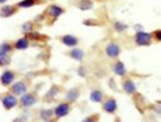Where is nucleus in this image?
Here are the masks:
<instances>
[{
	"instance_id": "1",
	"label": "nucleus",
	"mask_w": 161,
	"mask_h": 122,
	"mask_svg": "<svg viewBox=\"0 0 161 122\" xmlns=\"http://www.w3.org/2000/svg\"><path fill=\"white\" fill-rule=\"evenodd\" d=\"M65 11H67V10H65L63 6H58V4H56V3L49 4L47 8H46L45 13H43L46 15V24H47V25H53L63 14H65Z\"/></svg>"
},
{
	"instance_id": "2",
	"label": "nucleus",
	"mask_w": 161,
	"mask_h": 122,
	"mask_svg": "<svg viewBox=\"0 0 161 122\" xmlns=\"http://www.w3.org/2000/svg\"><path fill=\"white\" fill-rule=\"evenodd\" d=\"M39 101V95L36 90L27 92L25 95L18 97V107L20 108H31L32 106H35Z\"/></svg>"
},
{
	"instance_id": "3",
	"label": "nucleus",
	"mask_w": 161,
	"mask_h": 122,
	"mask_svg": "<svg viewBox=\"0 0 161 122\" xmlns=\"http://www.w3.org/2000/svg\"><path fill=\"white\" fill-rule=\"evenodd\" d=\"M7 89H9V92L13 93L14 96L21 97L22 95H25L27 92H29V89H31V81H29V79L15 81L13 85H11L10 87H7Z\"/></svg>"
},
{
	"instance_id": "4",
	"label": "nucleus",
	"mask_w": 161,
	"mask_h": 122,
	"mask_svg": "<svg viewBox=\"0 0 161 122\" xmlns=\"http://www.w3.org/2000/svg\"><path fill=\"white\" fill-rule=\"evenodd\" d=\"M0 103L6 111H11L15 107H18V97L7 90V92L0 93Z\"/></svg>"
},
{
	"instance_id": "5",
	"label": "nucleus",
	"mask_w": 161,
	"mask_h": 122,
	"mask_svg": "<svg viewBox=\"0 0 161 122\" xmlns=\"http://www.w3.org/2000/svg\"><path fill=\"white\" fill-rule=\"evenodd\" d=\"M134 43L137 47H147L151 46L154 42H153V36H151V32H145V31H139L134 35Z\"/></svg>"
},
{
	"instance_id": "6",
	"label": "nucleus",
	"mask_w": 161,
	"mask_h": 122,
	"mask_svg": "<svg viewBox=\"0 0 161 122\" xmlns=\"http://www.w3.org/2000/svg\"><path fill=\"white\" fill-rule=\"evenodd\" d=\"M72 108H74V104H72V103H69V101H67V100L60 101V103H57V104L53 107L54 117H56L57 119L64 118V117H67L68 114L72 111Z\"/></svg>"
},
{
	"instance_id": "7",
	"label": "nucleus",
	"mask_w": 161,
	"mask_h": 122,
	"mask_svg": "<svg viewBox=\"0 0 161 122\" xmlns=\"http://www.w3.org/2000/svg\"><path fill=\"white\" fill-rule=\"evenodd\" d=\"M18 76H20V72H17L15 69H4L0 75V85L3 87H10L18 79Z\"/></svg>"
},
{
	"instance_id": "8",
	"label": "nucleus",
	"mask_w": 161,
	"mask_h": 122,
	"mask_svg": "<svg viewBox=\"0 0 161 122\" xmlns=\"http://www.w3.org/2000/svg\"><path fill=\"white\" fill-rule=\"evenodd\" d=\"M101 104V110L106 112V114H110V115H115L117 111H118V103L117 100L113 97V96H107L103 99V101L100 103Z\"/></svg>"
},
{
	"instance_id": "9",
	"label": "nucleus",
	"mask_w": 161,
	"mask_h": 122,
	"mask_svg": "<svg viewBox=\"0 0 161 122\" xmlns=\"http://www.w3.org/2000/svg\"><path fill=\"white\" fill-rule=\"evenodd\" d=\"M104 53L107 55L108 58H111V60H115V58H118L122 53V47H121V44L118 43L117 40H110L104 46Z\"/></svg>"
},
{
	"instance_id": "10",
	"label": "nucleus",
	"mask_w": 161,
	"mask_h": 122,
	"mask_svg": "<svg viewBox=\"0 0 161 122\" xmlns=\"http://www.w3.org/2000/svg\"><path fill=\"white\" fill-rule=\"evenodd\" d=\"M121 87L128 96H132L136 93V83L129 75H125L121 78Z\"/></svg>"
},
{
	"instance_id": "11",
	"label": "nucleus",
	"mask_w": 161,
	"mask_h": 122,
	"mask_svg": "<svg viewBox=\"0 0 161 122\" xmlns=\"http://www.w3.org/2000/svg\"><path fill=\"white\" fill-rule=\"evenodd\" d=\"M60 43H63L64 46H67L69 49H74V47H77L78 44H79L80 39L78 36H75V35H69V33H65V35H61V36H58L57 38Z\"/></svg>"
},
{
	"instance_id": "12",
	"label": "nucleus",
	"mask_w": 161,
	"mask_h": 122,
	"mask_svg": "<svg viewBox=\"0 0 161 122\" xmlns=\"http://www.w3.org/2000/svg\"><path fill=\"white\" fill-rule=\"evenodd\" d=\"M111 71L114 72V75H117V76H120V78L128 75L126 67H125V64L121 61L120 58H115V60L111 63Z\"/></svg>"
},
{
	"instance_id": "13",
	"label": "nucleus",
	"mask_w": 161,
	"mask_h": 122,
	"mask_svg": "<svg viewBox=\"0 0 161 122\" xmlns=\"http://www.w3.org/2000/svg\"><path fill=\"white\" fill-rule=\"evenodd\" d=\"M20 11L17 4H3L0 6V18H10Z\"/></svg>"
},
{
	"instance_id": "14",
	"label": "nucleus",
	"mask_w": 161,
	"mask_h": 122,
	"mask_svg": "<svg viewBox=\"0 0 161 122\" xmlns=\"http://www.w3.org/2000/svg\"><path fill=\"white\" fill-rule=\"evenodd\" d=\"M13 46H14V50H18V52H22V50H27L32 46V42L28 36H22L20 39H17L15 42H13Z\"/></svg>"
},
{
	"instance_id": "15",
	"label": "nucleus",
	"mask_w": 161,
	"mask_h": 122,
	"mask_svg": "<svg viewBox=\"0 0 161 122\" xmlns=\"http://www.w3.org/2000/svg\"><path fill=\"white\" fill-rule=\"evenodd\" d=\"M39 118L43 122H56L58 121L54 117V110L53 108H42L39 111Z\"/></svg>"
},
{
	"instance_id": "16",
	"label": "nucleus",
	"mask_w": 161,
	"mask_h": 122,
	"mask_svg": "<svg viewBox=\"0 0 161 122\" xmlns=\"http://www.w3.org/2000/svg\"><path fill=\"white\" fill-rule=\"evenodd\" d=\"M72 4H74L77 8H79L80 11H89V10L93 8L94 1L93 0H74Z\"/></svg>"
},
{
	"instance_id": "17",
	"label": "nucleus",
	"mask_w": 161,
	"mask_h": 122,
	"mask_svg": "<svg viewBox=\"0 0 161 122\" xmlns=\"http://www.w3.org/2000/svg\"><path fill=\"white\" fill-rule=\"evenodd\" d=\"M64 90V87L63 86H58V85H53L52 87H50V90L46 93V96L43 97V101H47V103H50V101H53L54 99H56V96L58 95L60 92H63Z\"/></svg>"
},
{
	"instance_id": "18",
	"label": "nucleus",
	"mask_w": 161,
	"mask_h": 122,
	"mask_svg": "<svg viewBox=\"0 0 161 122\" xmlns=\"http://www.w3.org/2000/svg\"><path fill=\"white\" fill-rule=\"evenodd\" d=\"M42 4H45V0H21L17 3V7L22 10V8H32L35 6H42Z\"/></svg>"
},
{
	"instance_id": "19",
	"label": "nucleus",
	"mask_w": 161,
	"mask_h": 122,
	"mask_svg": "<svg viewBox=\"0 0 161 122\" xmlns=\"http://www.w3.org/2000/svg\"><path fill=\"white\" fill-rule=\"evenodd\" d=\"M65 55L69 57V58H72V60H75V61H79L80 63V61L83 60V57H85V52H83L82 49H79V47H74V49H71L69 52H67Z\"/></svg>"
},
{
	"instance_id": "20",
	"label": "nucleus",
	"mask_w": 161,
	"mask_h": 122,
	"mask_svg": "<svg viewBox=\"0 0 161 122\" xmlns=\"http://www.w3.org/2000/svg\"><path fill=\"white\" fill-rule=\"evenodd\" d=\"M64 96H65V100H67V101H69V103H72V104H74V103L79 99L80 89H79V87H72V89L67 90Z\"/></svg>"
},
{
	"instance_id": "21",
	"label": "nucleus",
	"mask_w": 161,
	"mask_h": 122,
	"mask_svg": "<svg viewBox=\"0 0 161 122\" xmlns=\"http://www.w3.org/2000/svg\"><path fill=\"white\" fill-rule=\"evenodd\" d=\"M104 97H106V93L101 89H93L89 95V100L92 103H101Z\"/></svg>"
},
{
	"instance_id": "22",
	"label": "nucleus",
	"mask_w": 161,
	"mask_h": 122,
	"mask_svg": "<svg viewBox=\"0 0 161 122\" xmlns=\"http://www.w3.org/2000/svg\"><path fill=\"white\" fill-rule=\"evenodd\" d=\"M14 52V46L13 42L10 40H4L3 43H0V54L4 55H11Z\"/></svg>"
},
{
	"instance_id": "23",
	"label": "nucleus",
	"mask_w": 161,
	"mask_h": 122,
	"mask_svg": "<svg viewBox=\"0 0 161 122\" xmlns=\"http://www.w3.org/2000/svg\"><path fill=\"white\" fill-rule=\"evenodd\" d=\"M25 36H28L31 40H35V42H47L49 40V36H46V35H42V33H39V32H31V33H28V35H25Z\"/></svg>"
},
{
	"instance_id": "24",
	"label": "nucleus",
	"mask_w": 161,
	"mask_h": 122,
	"mask_svg": "<svg viewBox=\"0 0 161 122\" xmlns=\"http://www.w3.org/2000/svg\"><path fill=\"white\" fill-rule=\"evenodd\" d=\"M36 21H27L24 25H22V28H21V31H22V33H25V35H28V33H31V32H33L35 29H36Z\"/></svg>"
},
{
	"instance_id": "25",
	"label": "nucleus",
	"mask_w": 161,
	"mask_h": 122,
	"mask_svg": "<svg viewBox=\"0 0 161 122\" xmlns=\"http://www.w3.org/2000/svg\"><path fill=\"white\" fill-rule=\"evenodd\" d=\"M11 64V55L0 54V68H6Z\"/></svg>"
},
{
	"instance_id": "26",
	"label": "nucleus",
	"mask_w": 161,
	"mask_h": 122,
	"mask_svg": "<svg viewBox=\"0 0 161 122\" xmlns=\"http://www.w3.org/2000/svg\"><path fill=\"white\" fill-rule=\"evenodd\" d=\"M80 122H100V114L99 112H93V114L85 117Z\"/></svg>"
},
{
	"instance_id": "27",
	"label": "nucleus",
	"mask_w": 161,
	"mask_h": 122,
	"mask_svg": "<svg viewBox=\"0 0 161 122\" xmlns=\"http://www.w3.org/2000/svg\"><path fill=\"white\" fill-rule=\"evenodd\" d=\"M126 29H128V25H126V24L120 22V21H115V22H114V31H115V32L121 33V32H125Z\"/></svg>"
},
{
	"instance_id": "28",
	"label": "nucleus",
	"mask_w": 161,
	"mask_h": 122,
	"mask_svg": "<svg viewBox=\"0 0 161 122\" xmlns=\"http://www.w3.org/2000/svg\"><path fill=\"white\" fill-rule=\"evenodd\" d=\"M151 36H153V42L161 43V29H154L151 32Z\"/></svg>"
},
{
	"instance_id": "29",
	"label": "nucleus",
	"mask_w": 161,
	"mask_h": 122,
	"mask_svg": "<svg viewBox=\"0 0 161 122\" xmlns=\"http://www.w3.org/2000/svg\"><path fill=\"white\" fill-rule=\"evenodd\" d=\"M78 75H80V76H86L88 74H86V69L83 67H79L78 68Z\"/></svg>"
},
{
	"instance_id": "30",
	"label": "nucleus",
	"mask_w": 161,
	"mask_h": 122,
	"mask_svg": "<svg viewBox=\"0 0 161 122\" xmlns=\"http://www.w3.org/2000/svg\"><path fill=\"white\" fill-rule=\"evenodd\" d=\"M7 1H9V0H0V4H1V6H3V4H6V3H7Z\"/></svg>"
}]
</instances>
